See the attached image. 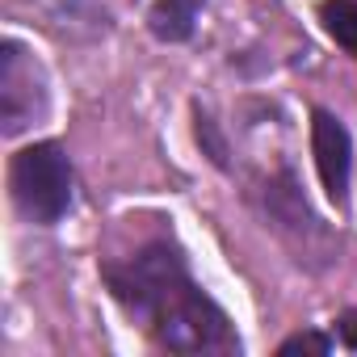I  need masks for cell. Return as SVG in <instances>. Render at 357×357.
<instances>
[{"label":"cell","instance_id":"1","mask_svg":"<svg viewBox=\"0 0 357 357\" xmlns=\"http://www.w3.org/2000/svg\"><path fill=\"white\" fill-rule=\"evenodd\" d=\"M9 194L13 206L30 223H55L72 202V168L55 143L26 147L9 168Z\"/></svg>","mask_w":357,"mask_h":357},{"label":"cell","instance_id":"2","mask_svg":"<svg viewBox=\"0 0 357 357\" xmlns=\"http://www.w3.org/2000/svg\"><path fill=\"white\" fill-rule=\"evenodd\" d=\"M151 332L160 344L176 349V353H231L240 349L227 315L194 286H181L155 315H151Z\"/></svg>","mask_w":357,"mask_h":357},{"label":"cell","instance_id":"3","mask_svg":"<svg viewBox=\"0 0 357 357\" xmlns=\"http://www.w3.org/2000/svg\"><path fill=\"white\" fill-rule=\"evenodd\" d=\"M105 282L130 315L151 319L176 290L190 286V273H185L181 252L168 248V244H155V248H143L139 257H130L126 265H109Z\"/></svg>","mask_w":357,"mask_h":357},{"label":"cell","instance_id":"4","mask_svg":"<svg viewBox=\"0 0 357 357\" xmlns=\"http://www.w3.org/2000/svg\"><path fill=\"white\" fill-rule=\"evenodd\" d=\"M311 143H315V168H319V181H324L328 198L344 202V190H349V130L332 114L319 109L311 118Z\"/></svg>","mask_w":357,"mask_h":357},{"label":"cell","instance_id":"5","mask_svg":"<svg viewBox=\"0 0 357 357\" xmlns=\"http://www.w3.org/2000/svg\"><path fill=\"white\" fill-rule=\"evenodd\" d=\"M194 22H198V0H155L147 13L151 34L164 43H185L194 34Z\"/></svg>","mask_w":357,"mask_h":357},{"label":"cell","instance_id":"6","mask_svg":"<svg viewBox=\"0 0 357 357\" xmlns=\"http://www.w3.org/2000/svg\"><path fill=\"white\" fill-rule=\"evenodd\" d=\"M319 22L357 59V0H324V5H319Z\"/></svg>","mask_w":357,"mask_h":357},{"label":"cell","instance_id":"7","mask_svg":"<svg viewBox=\"0 0 357 357\" xmlns=\"http://www.w3.org/2000/svg\"><path fill=\"white\" fill-rule=\"evenodd\" d=\"M332 349V340L328 336H315V332H303V336H290L278 353L282 357H294V353H328Z\"/></svg>","mask_w":357,"mask_h":357},{"label":"cell","instance_id":"8","mask_svg":"<svg viewBox=\"0 0 357 357\" xmlns=\"http://www.w3.org/2000/svg\"><path fill=\"white\" fill-rule=\"evenodd\" d=\"M340 340H344L349 349H357V311H344V315H340Z\"/></svg>","mask_w":357,"mask_h":357}]
</instances>
